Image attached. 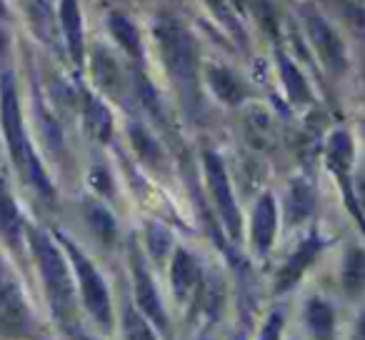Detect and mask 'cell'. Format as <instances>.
<instances>
[{
  "label": "cell",
  "mask_w": 365,
  "mask_h": 340,
  "mask_svg": "<svg viewBox=\"0 0 365 340\" xmlns=\"http://www.w3.org/2000/svg\"><path fill=\"white\" fill-rule=\"evenodd\" d=\"M153 43L163 73L170 81L175 96L188 113H198L203 105V58L193 31L173 13H158L153 18Z\"/></svg>",
  "instance_id": "6da1fadb"
},
{
  "label": "cell",
  "mask_w": 365,
  "mask_h": 340,
  "mask_svg": "<svg viewBox=\"0 0 365 340\" xmlns=\"http://www.w3.org/2000/svg\"><path fill=\"white\" fill-rule=\"evenodd\" d=\"M0 130H3V138H6V148L13 168L21 173L23 183L31 185L48 203L56 200V185H53L51 175H48L46 165H43L41 155H38L36 145L31 140L26 118H23L16 73L11 68L0 71Z\"/></svg>",
  "instance_id": "7a4b0ae2"
},
{
  "label": "cell",
  "mask_w": 365,
  "mask_h": 340,
  "mask_svg": "<svg viewBox=\"0 0 365 340\" xmlns=\"http://www.w3.org/2000/svg\"><path fill=\"white\" fill-rule=\"evenodd\" d=\"M26 243H28V248H31V255L38 265L43 290H46V298H48V305H51L53 315H56L58 323L68 325L76 318L78 288H76V275H73L71 260H68L66 250L61 248L56 235L31 223H26Z\"/></svg>",
  "instance_id": "3957f363"
},
{
  "label": "cell",
  "mask_w": 365,
  "mask_h": 340,
  "mask_svg": "<svg viewBox=\"0 0 365 340\" xmlns=\"http://www.w3.org/2000/svg\"><path fill=\"white\" fill-rule=\"evenodd\" d=\"M56 240L61 243V248L66 250L68 260H71L73 275H76V288L81 293V300L86 305V310L91 313V318L96 320L101 328H113V303L108 285L103 280L101 270L96 268L91 258L86 255V250L76 243L73 238H68L63 230H53Z\"/></svg>",
  "instance_id": "277c9868"
},
{
  "label": "cell",
  "mask_w": 365,
  "mask_h": 340,
  "mask_svg": "<svg viewBox=\"0 0 365 340\" xmlns=\"http://www.w3.org/2000/svg\"><path fill=\"white\" fill-rule=\"evenodd\" d=\"M300 26H303L305 41L313 48L315 61L323 66V71L333 78H343L348 73V46L343 36L335 31V26L313 6L303 3L300 6Z\"/></svg>",
  "instance_id": "5b68a950"
},
{
  "label": "cell",
  "mask_w": 365,
  "mask_h": 340,
  "mask_svg": "<svg viewBox=\"0 0 365 340\" xmlns=\"http://www.w3.org/2000/svg\"><path fill=\"white\" fill-rule=\"evenodd\" d=\"M323 158H325V168H328L330 175H333L335 183H338L345 208H348V213L353 215V220L365 233V210L358 200V190H355V180H353V165H355L353 133H350L348 128H335V130H330L328 140H325Z\"/></svg>",
  "instance_id": "8992f818"
},
{
  "label": "cell",
  "mask_w": 365,
  "mask_h": 340,
  "mask_svg": "<svg viewBox=\"0 0 365 340\" xmlns=\"http://www.w3.org/2000/svg\"><path fill=\"white\" fill-rule=\"evenodd\" d=\"M203 175L208 183L210 198H213L215 213H218L223 230L233 243L243 238V215H240L238 200H235L233 185L228 178V168H225L223 158L213 150L203 153Z\"/></svg>",
  "instance_id": "52a82bcc"
},
{
  "label": "cell",
  "mask_w": 365,
  "mask_h": 340,
  "mask_svg": "<svg viewBox=\"0 0 365 340\" xmlns=\"http://www.w3.org/2000/svg\"><path fill=\"white\" fill-rule=\"evenodd\" d=\"M88 58V73L91 81L96 86V91L103 98L120 103L123 98H128V93H133V81H130V66L120 61L115 56V51H110L103 43H93L86 53Z\"/></svg>",
  "instance_id": "ba28073f"
},
{
  "label": "cell",
  "mask_w": 365,
  "mask_h": 340,
  "mask_svg": "<svg viewBox=\"0 0 365 340\" xmlns=\"http://www.w3.org/2000/svg\"><path fill=\"white\" fill-rule=\"evenodd\" d=\"M33 328L31 305L26 300L13 268L0 255V335L3 338H26Z\"/></svg>",
  "instance_id": "9c48e42d"
},
{
  "label": "cell",
  "mask_w": 365,
  "mask_h": 340,
  "mask_svg": "<svg viewBox=\"0 0 365 340\" xmlns=\"http://www.w3.org/2000/svg\"><path fill=\"white\" fill-rule=\"evenodd\" d=\"M128 253H130V275H133V293H135V305L153 325H155L160 333H170V323H168L165 308H163L160 293L155 288V280H153L150 270H148V258L140 250L135 238H130L128 245Z\"/></svg>",
  "instance_id": "30bf717a"
},
{
  "label": "cell",
  "mask_w": 365,
  "mask_h": 340,
  "mask_svg": "<svg viewBox=\"0 0 365 340\" xmlns=\"http://www.w3.org/2000/svg\"><path fill=\"white\" fill-rule=\"evenodd\" d=\"M330 240H325L320 233H308L303 240H300L298 245H295V250L290 253V258L285 260L283 265H280V270L275 273V285L273 290L275 293H288V290H293L295 285L300 283V278L305 275V270L310 268V265L318 260V255L323 253L325 248H328Z\"/></svg>",
  "instance_id": "8fae6325"
},
{
  "label": "cell",
  "mask_w": 365,
  "mask_h": 340,
  "mask_svg": "<svg viewBox=\"0 0 365 340\" xmlns=\"http://www.w3.org/2000/svg\"><path fill=\"white\" fill-rule=\"evenodd\" d=\"M203 86L208 88L215 101L228 108L243 105L250 98L248 83H245L233 68L223 66V63H215V61L203 63Z\"/></svg>",
  "instance_id": "7c38bea8"
},
{
  "label": "cell",
  "mask_w": 365,
  "mask_h": 340,
  "mask_svg": "<svg viewBox=\"0 0 365 340\" xmlns=\"http://www.w3.org/2000/svg\"><path fill=\"white\" fill-rule=\"evenodd\" d=\"M106 28L110 33L113 43L118 46V51L128 58V66L145 68V38H143L138 23L125 11L113 8V11L106 13Z\"/></svg>",
  "instance_id": "4fadbf2b"
},
{
  "label": "cell",
  "mask_w": 365,
  "mask_h": 340,
  "mask_svg": "<svg viewBox=\"0 0 365 340\" xmlns=\"http://www.w3.org/2000/svg\"><path fill=\"white\" fill-rule=\"evenodd\" d=\"M58 28H61V38H63V46H66L68 58L81 71L86 66V53H88L81 0H58Z\"/></svg>",
  "instance_id": "5bb4252c"
},
{
  "label": "cell",
  "mask_w": 365,
  "mask_h": 340,
  "mask_svg": "<svg viewBox=\"0 0 365 340\" xmlns=\"http://www.w3.org/2000/svg\"><path fill=\"white\" fill-rule=\"evenodd\" d=\"M275 238H278V203L273 193H263L253 205L250 215V245L255 255L265 258L273 250Z\"/></svg>",
  "instance_id": "9a60e30c"
},
{
  "label": "cell",
  "mask_w": 365,
  "mask_h": 340,
  "mask_svg": "<svg viewBox=\"0 0 365 340\" xmlns=\"http://www.w3.org/2000/svg\"><path fill=\"white\" fill-rule=\"evenodd\" d=\"M273 58H275V71H278L280 86H283L288 101L293 103L295 108L310 105V103H313V88H310L303 68L293 61V56H290L278 41H275V48H273Z\"/></svg>",
  "instance_id": "2e32d148"
},
{
  "label": "cell",
  "mask_w": 365,
  "mask_h": 340,
  "mask_svg": "<svg viewBox=\"0 0 365 340\" xmlns=\"http://www.w3.org/2000/svg\"><path fill=\"white\" fill-rule=\"evenodd\" d=\"M203 268L188 248H175L170 258V288L178 303H188L200 288Z\"/></svg>",
  "instance_id": "e0dca14e"
},
{
  "label": "cell",
  "mask_w": 365,
  "mask_h": 340,
  "mask_svg": "<svg viewBox=\"0 0 365 340\" xmlns=\"http://www.w3.org/2000/svg\"><path fill=\"white\" fill-rule=\"evenodd\" d=\"M81 115H83V125H86L88 135L96 143H108L113 140V130H115V120H113V113L108 108L106 98L96 91H88L81 88Z\"/></svg>",
  "instance_id": "ac0fdd59"
},
{
  "label": "cell",
  "mask_w": 365,
  "mask_h": 340,
  "mask_svg": "<svg viewBox=\"0 0 365 340\" xmlns=\"http://www.w3.org/2000/svg\"><path fill=\"white\" fill-rule=\"evenodd\" d=\"M0 240L13 250L21 253L26 243V218L8 188L6 178H0Z\"/></svg>",
  "instance_id": "d6986e66"
},
{
  "label": "cell",
  "mask_w": 365,
  "mask_h": 340,
  "mask_svg": "<svg viewBox=\"0 0 365 340\" xmlns=\"http://www.w3.org/2000/svg\"><path fill=\"white\" fill-rule=\"evenodd\" d=\"M21 8L41 41L58 38V0H21Z\"/></svg>",
  "instance_id": "ffe728a7"
},
{
  "label": "cell",
  "mask_w": 365,
  "mask_h": 340,
  "mask_svg": "<svg viewBox=\"0 0 365 340\" xmlns=\"http://www.w3.org/2000/svg\"><path fill=\"white\" fill-rule=\"evenodd\" d=\"M128 138H130V145H133V150H135V155L140 158L148 168L160 170V168L165 165V160H168L165 148H163V143L158 140L155 133L148 125H143L140 120H133L130 125H128Z\"/></svg>",
  "instance_id": "44dd1931"
},
{
  "label": "cell",
  "mask_w": 365,
  "mask_h": 340,
  "mask_svg": "<svg viewBox=\"0 0 365 340\" xmlns=\"http://www.w3.org/2000/svg\"><path fill=\"white\" fill-rule=\"evenodd\" d=\"M315 210V190L310 185V180L295 178L288 185V193H285V223L290 228L305 223V220L313 215Z\"/></svg>",
  "instance_id": "7402d4cb"
},
{
  "label": "cell",
  "mask_w": 365,
  "mask_h": 340,
  "mask_svg": "<svg viewBox=\"0 0 365 340\" xmlns=\"http://www.w3.org/2000/svg\"><path fill=\"white\" fill-rule=\"evenodd\" d=\"M83 218H86L91 233L101 240L103 245H113L118 238V223L113 218V213L96 198L83 200Z\"/></svg>",
  "instance_id": "603a6c76"
},
{
  "label": "cell",
  "mask_w": 365,
  "mask_h": 340,
  "mask_svg": "<svg viewBox=\"0 0 365 340\" xmlns=\"http://www.w3.org/2000/svg\"><path fill=\"white\" fill-rule=\"evenodd\" d=\"M340 285L345 295L360 298L365 293V248H350L340 268Z\"/></svg>",
  "instance_id": "cb8c5ba5"
},
{
  "label": "cell",
  "mask_w": 365,
  "mask_h": 340,
  "mask_svg": "<svg viewBox=\"0 0 365 340\" xmlns=\"http://www.w3.org/2000/svg\"><path fill=\"white\" fill-rule=\"evenodd\" d=\"M203 6L235 41H243V18H240V13L245 11L243 0H203Z\"/></svg>",
  "instance_id": "d4e9b609"
},
{
  "label": "cell",
  "mask_w": 365,
  "mask_h": 340,
  "mask_svg": "<svg viewBox=\"0 0 365 340\" xmlns=\"http://www.w3.org/2000/svg\"><path fill=\"white\" fill-rule=\"evenodd\" d=\"M305 323L315 340H328L335 330V313L323 298H310L305 305Z\"/></svg>",
  "instance_id": "484cf974"
},
{
  "label": "cell",
  "mask_w": 365,
  "mask_h": 340,
  "mask_svg": "<svg viewBox=\"0 0 365 340\" xmlns=\"http://www.w3.org/2000/svg\"><path fill=\"white\" fill-rule=\"evenodd\" d=\"M120 320H123V333H125V340H158L150 320L138 310V305L123 300Z\"/></svg>",
  "instance_id": "4316f807"
},
{
  "label": "cell",
  "mask_w": 365,
  "mask_h": 340,
  "mask_svg": "<svg viewBox=\"0 0 365 340\" xmlns=\"http://www.w3.org/2000/svg\"><path fill=\"white\" fill-rule=\"evenodd\" d=\"M173 248V235L165 225L148 223L145 228V250L155 263H163L168 258V250Z\"/></svg>",
  "instance_id": "83f0119b"
},
{
  "label": "cell",
  "mask_w": 365,
  "mask_h": 340,
  "mask_svg": "<svg viewBox=\"0 0 365 340\" xmlns=\"http://www.w3.org/2000/svg\"><path fill=\"white\" fill-rule=\"evenodd\" d=\"M340 16L345 18V26L353 36H358L360 41H365V6L360 3H343L340 6Z\"/></svg>",
  "instance_id": "f1b7e54d"
},
{
  "label": "cell",
  "mask_w": 365,
  "mask_h": 340,
  "mask_svg": "<svg viewBox=\"0 0 365 340\" xmlns=\"http://www.w3.org/2000/svg\"><path fill=\"white\" fill-rule=\"evenodd\" d=\"M283 325H285V315L280 308L270 310L268 318H265L263 328H260L258 340H280L283 338Z\"/></svg>",
  "instance_id": "f546056e"
},
{
  "label": "cell",
  "mask_w": 365,
  "mask_h": 340,
  "mask_svg": "<svg viewBox=\"0 0 365 340\" xmlns=\"http://www.w3.org/2000/svg\"><path fill=\"white\" fill-rule=\"evenodd\" d=\"M91 185L101 195H113V178H110V173H108V168L93 165V170H91Z\"/></svg>",
  "instance_id": "4dcf8cb0"
},
{
  "label": "cell",
  "mask_w": 365,
  "mask_h": 340,
  "mask_svg": "<svg viewBox=\"0 0 365 340\" xmlns=\"http://www.w3.org/2000/svg\"><path fill=\"white\" fill-rule=\"evenodd\" d=\"M353 340H365V308L360 310L358 320H355V328H353Z\"/></svg>",
  "instance_id": "1f68e13d"
},
{
  "label": "cell",
  "mask_w": 365,
  "mask_h": 340,
  "mask_svg": "<svg viewBox=\"0 0 365 340\" xmlns=\"http://www.w3.org/2000/svg\"><path fill=\"white\" fill-rule=\"evenodd\" d=\"M11 6H8V0H0V23H11Z\"/></svg>",
  "instance_id": "d6a6232c"
},
{
  "label": "cell",
  "mask_w": 365,
  "mask_h": 340,
  "mask_svg": "<svg viewBox=\"0 0 365 340\" xmlns=\"http://www.w3.org/2000/svg\"><path fill=\"white\" fill-rule=\"evenodd\" d=\"M233 340H248V333H245V330H238V333H235V338Z\"/></svg>",
  "instance_id": "836d02e7"
},
{
  "label": "cell",
  "mask_w": 365,
  "mask_h": 340,
  "mask_svg": "<svg viewBox=\"0 0 365 340\" xmlns=\"http://www.w3.org/2000/svg\"><path fill=\"white\" fill-rule=\"evenodd\" d=\"M195 340H213L210 335H200V338H195Z\"/></svg>",
  "instance_id": "e575fe53"
},
{
  "label": "cell",
  "mask_w": 365,
  "mask_h": 340,
  "mask_svg": "<svg viewBox=\"0 0 365 340\" xmlns=\"http://www.w3.org/2000/svg\"><path fill=\"white\" fill-rule=\"evenodd\" d=\"M78 340H96V338H88V335H78Z\"/></svg>",
  "instance_id": "d590c367"
},
{
  "label": "cell",
  "mask_w": 365,
  "mask_h": 340,
  "mask_svg": "<svg viewBox=\"0 0 365 340\" xmlns=\"http://www.w3.org/2000/svg\"><path fill=\"white\" fill-rule=\"evenodd\" d=\"M363 86H365V68H363Z\"/></svg>",
  "instance_id": "8d00e7d4"
},
{
  "label": "cell",
  "mask_w": 365,
  "mask_h": 340,
  "mask_svg": "<svg viewBox=\"0 0 365 340\" xmlns=\"http://www.w3.org/2000/svg\"><path fill=\"white\" fill-rule=\"evenodd\" d=\"M360 128H363V133H365V123H363V125H360Z\"/></svg>",
  "instance_id": "74e56055"
}]
</instances>
